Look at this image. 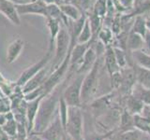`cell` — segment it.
I'll use <instances>...</instances> for the list:
<instances>
[{
  "label": "cell",
  "mask_w": 150,
  "mask_h": 140,
  "mask_svg": "<svg viewBox=\"0 0 150 140\" xmlns=\"http://www.w3.org/2000/svg\"><path fill=\"white\" fill-rule=\"evenodd\" d=\"M65 84L66 81H62L41 99L32 133H40L44 131L59 113V101L63 94Z\"/></svg>",
  "instance_id": "cell-1"
},
{
  "label": "cell",
  "mask_w": 150,
  "mask_h": 140,
  "mask_svg": "<svg viewBox=\"0 0 150 140\" xmlns=\"http://www.w3.org/2000/svg\"><path fill=\"white\" fill-rule=\"evenodd\" d=\"M65 132L72 140H83V111L82 107L69 106Z\"/></svg>",
  "instance_id": "cell-2"
},
{
  "label": "cell",
  "mask_w": 150,
  "mask_h": 140,
  "mask_svg": "<svg viewBox=\"0 0 150 140\" xmlns=\"http://www.w3.org/2000/svg\"><path fill=\"white\" fill-rule=\"evenodd\" d=\"M98 66L100 63L96 61L93 67L89 70L87 75L83 78L82 90H81V101L82 106L87 105L94 99L98 89Z\"/></svg>",
  "instance_id": "cell-3"
},
{
  "label": "cell",
  "mask_w": 150,
  "mask_h": 140,
  "mask_svg": "<svg viewBox=\"0 0 150 140\" xmlns=\"http://www.w3.org/2000/svg\"><path fill=\"white\" fill-rule=\"evenodd\" d=\"M70 51H71V48L69 49V52L63 62L54 70V72H52L49 76L47 77L46 80L44 81L43 85H42L44 90V95H47L48 93H50L56 86L59 85V84L63 81V78H65L66 74L68 73V70L69 68Z\"/></svg>",
  "instance_id": "cell-4"
},
{
  "label": "cell",
  "mask_w": 150,
  "mask_h": 140,
  "mask_svg": "<svg viewBox=\"0 0 150 140\" xmlns=\"http://www.w3.org/2000/svg\"><path fill=\"white\" fill-rule=\"evenodd\" d=\"M72 45L73 44L70 42V37L68 31L66 30V28L60 27L55 38V55L53 64H52V68L55 69L63 62Z\"/></svg>",
  "instance_id": "cell-5"
},
{
  "label": "cell",
  "mask_w": 150,
  "mask_h": 140,
  "mask_svg": "<svg viewBox=\"0 0 150 140\" xmlns=\"http://www.w3.org/2000/svg\"><path fill=\"white\" fill-rule=\"evenodd\" d=\"M83 78V74H79L67 87H65L62 96L69 106H83L81 101V90Z\"/></svg>",
  "instance_id": "cell-6"
},
{
  "label": "cell",
  "mask_w": 150,
  "mask_h": 140,
  "mask_svg": "<svg viewBox=\"0 0 150 140\" xmlns=\"http://www.w3.org/2000/svg\"><path fill=\"white\" fill-rule=\"evenodd\" d=\"M114 98L115 93H108L106 95L93 99L87 105H86L84 107L88 109L86 112H88L93 117L94 120H96L98 117L105 114L112 106V105H114Z\"/></svg>",
  "instance_id": "cell-7"
},
{
  "label": "cell",
  "mask_w": 150,
  "mask_h": 140,
  "mask_svg": "<svg viewBox=\"0 0 150 140\" xmlns=\"http://www.w3.org/2000/svg\"><path fill=\"white\" fill-rule=\"evenodd\" d=\"M51 55H52V52L48 50L47 53L39 61V62L35 63L33 65H31V66L26 68L25 71L21 74V76L19 77V78L17 79V81L15 83L16 85L23 87L32 77H34L38 72H40L41 69H43L46 66V64L50 62Z\"/></svg>",
  "instance_id": "cell-8"
},
{
  "label": "cell",
  "mask_w": 150,
  "mask_h": 140,
  "mask_svg": "<svg viewBox=\"0 0 150 140\" xmlns=\"http://www.w3.org/2000/svg\"><path fill=\"white\" fill-rule=\"evenodd\" d=\"M44 140H63L64 134H66L64 127L61 123L59 113L56 115L54 120L49 124L44 131L40 133H36Z\"/></svg>",
  "instance_id": "cell-9"
},
{
  "label": "cell",
  "mask_w": 150,
  "mask_h": 140,
  "mask_svg": "<svg viewBox=\"0 0 150 140\" xmlns=\"http://www.w3.org/2000/svg\"><path fill=\"white\" fill-rule=\"evenodd\" d=\"M122 76V82L121 86L118 89V91L124 95H129L132 91V88L134 87L137 78H136V73L135 70L131 68H127L122 70L121 72Z\"/></svg>",
  "instance_id": "cell-10"
},
{
  "label": "cell",
  "mask_w": 150,
  "mask_h": 140,
  "mask_svg": "<svg viewBox=\"0 0 150 140\" xmlns=\"http://www.w3.org/2000/svg\"><path fill=\"white\" fill-rule=\"evenodd\" d=\"M0 12L8 18L13 24H21V19L17 11L16 5L11 0H0Z\"/></svg>",
  "instance_id": "cell-11"
},
{
  "label": "cell",
  "mask_w": 150,
  "mask_h": 140,
  "mask_svg": "<svg viewBox=\"0 0 150 140\" xmlns=\"http://www.w3.org/2000/svg\"><path fill=\"white\" fill-rule=\"evenodd\" d=\"M17 11L19 15L25 14H39L45 17L46 16V4L40 0L26 5H16Z\"/></svg>",
  "instance_id": "cell-12"
},
{
  "label": "cell",
  "mask_w": 150,
  "mask_h": 140,
  "mask_svg": "<svg viewBox=\"0 0 150 140\" xmlns=\"http://www.w3.org/2000/svg\"><path fill=\"white\" fill-rule=\"evenodd\" d=\"M45 95H40L38 98L31 101H26V119H27V132L28 134H31L34 130V123L39 109V106L41 99Z\"/></svg>",
  "instance_id": "cell-13"
},
{
  "label": "cell",
  "mask_w": 150,
  "mask_h": 140,
  "mask_svg": "<svg viewBox=\"0 0 150 140\" xmlns=\"http://www.w3.org/2000/svg\"><path fill=\"white\" fill-rule=\"evenodd\" d=\"M48 76H49L48 68L45 66L43 69H41L40 72H38L34 77H32L22 87L23 94H25V93L29 92L33 90H35V89L39 88L40 86H41L42 84L44 83V81L46 80V78Z\"/></svg>",
  "instance_id": "cell-14"
},
{
  "label": "cell",
  "mask_w": 150,
  "mask_h": 140,
  "mask_svg": "<svg viewBox=\"0 0 150 140\" xmlns=\"http://www.w3.org/2000/svg\"><path fill=\"white\" fill-rule=\"evenodd\" d=\"M25 47V41L22 38L18 37V38L14 39L11 44L8 45L7 50V62L8 64H11L15 62V60L19 57L21 54L22 50Z\"/></svg>",
  "instance_id": "cell-15"
},
{
  "label": "cell",
  "mask_w": 150,
  "mask_h": 140,
  "mask_svg": "<svg viewBox=\"0 0 150 140\" xmlns=\"http://www.w3.org/2000/svg\"><path fill=\"white\" fill-rule=\"evenodd\" d=\"M144 107V104L140 99H138L137 97L133 96L132 94H129L126 97L124 108L128 110L130 114L132 115L142 114Z\"/></svg>",
  "instance_id": "cell-16"
},
{
  "label": "cell",
  "mask_w": 150,
  "mask_h": 140,
  "mask_svg": "<svg viewBox=\"0 0 150 140\" xmlns=\"http://www.w3.org/2000/svg\"><path fill=\"white\" fill-rule=\"evenodd\" d=\"M95 63H96V54L92 49H89L86 50V52L84 53L81 65H80L79 68L77 69V73L83 74L86 72H88L89 70L93 67V65Z\"/></svg>",
  "instance_id": "cell-17"
},
{
  "label": "cell",
  "mask_w": 150,
  "mask_h": 140,
  "mask_svg": "<svg viewBox=\"0 0 150 140\" xmlns=\"http://www.w3.org/2000/svg\"><path fill=\"white\" fill-rule=\"evenodd\" d=\"M59 21L55 20V19H51L47 18V27L49 28V33H50V38H49V51H53L54 45H55V38L57 36L59 29H60V24Z\"/></svg>",
  "instance_id": "cell-18"
},
{
  "label": "cell",
  "mask_w": 150,
  "mask_h": 140,
  "mask_svg": "<svg viewBox=\"0 0 150 140\" xmlns=\"http://www.w3.org/2000/svg\"><path fill=\"white\" fill-rule=\"evenodd\" d=\"M130 94L137 97L144 105L150 106V89L143 86L142 84H140L138 82L135 83Z\"/></svg>",
  "instance_id": "cell-19"
},
{
  "label": "cell",
  "mask_w": 150,
  "mask_h": 140,
  "mask_svg": "<svg viewBox=\"0 0 150 140\" xmlns=\"http://www.w3.org/2000/svg\"><path fill=\"white\" fill-rule=\"evenodd\" d=\"M86 50H87V45L86 43L78 44L77 46H75L71 50V51H70L69 66H73L74 64H81Z\"/></svg>",
  "instance_id": "cell-20"
},
{
  "label": "cell",
  "mask_w": 150,
  "mask_h": 140,
  "mask_svg": "<svg viewBox=\"0 0 150 140\" xmlns=\"http://www.w3.org/2000/svg\"><path fill=\"white\" fill-rule=\"evenodd\" d=\"M6 117H7V121L1 126V127L5 131V133L9 136V138L12 139L16 136V134H17V123H16L15 119H14V115L11 110L7 112Z\"/></svg>",
  "instance_id": "cell-21"
},
{
  "label": "cell",
  "mask_w": 150,
  "mask_h": 140,
  "mask_svg": "<svg viewBox=\"0 0 150 140\" xmlns=\"http://www.w3.org/2000/svg\"><path fill=\"white\" fill-rule=\"evenodd\" d=\"M134 118L133 115L130 114L126 108H123L120 118V123L118 126V133L125 132L131 129H134Z\"/></svg>",
  "instance_id": "cell-22"
},
{
  "label": "cell",
  "mask_w": 150,
  "mask_h": 140,
  "mask_svg": "<svg viewBox=\"0 0 150 140\" xmlns=\"http://www.w3.org/2000/svg\"><path fill=\"white\" fill-rule=\"evenodd\" d=\"M116 132H118V130L111 131L108 133H100L98 132L96 129H94L93 131L90 132H83V140H106L108 138H110L112 134H115Z\"/></svg>",
  "instance_id": "cell-23"
},
{
  "label": "cell",
  "mask_w": 150,
  "mask_h": 140,
  "mask_svg": "<svg viewBox=\"0 0 150 140\" xmlns=\"http://www.w3.org/2000/svg\"><path fill=\"white\" fill-rule=\"evenodd\" d=\"M59 8L66 17H69L74 21H77L78 19L81 18V13H80L78 8L72 4H62L60 5Z\"/></svg>",
  "instance_id": "cell-24"
},
{
  "label": "cell",
  "mask_w": 150,
  "mask_h": 140,
  "mask_svg": "<svg viewBox=\"0 0 150 140\" xmlns=\"http://www.w3.org/2000/svg\"><path fill=\"white\" fill-rule=\"evenodd\" d=\"M136 78L137 82L142 84L143 86L150 89V70L144 68L142 66H138L135 70Z\"/></svg>",
  "instance_id": "cell-25"
},
{
  "label": "cell",
  "mask_w": 150,
  "mask_h": 140,
  "mask_svg": "<svg viewBox=\"0 0 150 140\" xmlns=\"http://www.w3.org/2000/svg\"><path fill=\"white\" fill-rule=\"evenodd\" d=\"M105 63L107 70L109 71L110 75L114 74L118 71V64L115 58V54L112 49H108L106 56H105Z\"/></svg>",
  "instance_id": "cell-26"
},
{
  "label": "cell",
  "mask_w": 150,
  "mask_h": 140,
  "mask_svg": "<svg viewBox=\"0 0 150 140\" xmlns=\"http://www.w3.org/2000/svg\"><path fill=\"white\" fill-rule=\"evenodd\" d=\"M117 138L118 140H141L144 132L140 131L137 128L131 129L125 132L118 133L117 132Z\"/></svg>",
  "instance_id": "cell-27"
},
{
  "label": "cell",
  "mask_w": 150,
  "mask_h": 140,
  "mask_svg": "<svg viewBox=\"0 0 150 140\" xmlns=\"http://www.w3.org/2000/svg\"><path fill=\"white\" fill-rule=\"evenodd\" d=\"M91 37V29H90V23L88 21L86 20L84 22L83 27L81 31V33L79 34L77 40L79 44H83V43H86V42L90 39Z\"/></svg>",
  "instance_id": "cell-28"
},
{
  "label": "cell",
  "mask_w": 150,
  "mask_h": 140,
  "mask_svg": "<svg viewBox=\"0 0 150 140\" xmlns=\"http://www.w3.org/2000/svg\"><path fill=\"white\" fill-rule=\"evenodd\" d=\"M68 109H69V106L64 100L63 96H61L59 101V117L64 127V130L66 128V124H67V120H68Z\"/></svg>",
  "instance_id": "cell-29"
},
{
  "label": "cell",
  "mask_w": 150,
  "mask_h": 140,
  "mask_svg": "<svg viewBox=\"0 0 150 140\" xmlns=\"http://www.w3.org/2000/svg\"><path fill=\"white\" fill-rule=\"evenodd\" d=\"M134 56L141 66L150 70V56L149 55L143 53V52H139V51H136V52H134Z\"/></svg>",
  "instance_id": "cell-30"
},
{
  "label": "cell",
  "mask_w": 150,
  "mask_h": 140,
  "mask_svg": "<svg viewBox=\"0 0 150 140\" xmlns=\"http://www.w3.org/2000/svg\"><path fill=\"white\" fill-rule=\"evenodd\" d=\"M142 44H143V40L138 34L132 33V34L129 36V49L136 50V49L140 48V47L142 46Z\"/></svg>",
  "instance_id": "cell-31"
},
{
  "label": "cell",
  "mask_w": 150,
  "mask_h": 140,
  "mask_svg": "<svg viewBox=\"0 0 150 140\" xmlns=\"http://www.w3.org/2000/svg\"><path fill=\"white\" fill-rule=\"evenodd\" d=\"M121 82H122L121 72L117 71V72L111 75V84H112V87L114 88L115 90H118L120 88Z\"/></svg>",
  "instance_id": "cell-32"
},
{
  "label": "cell",
  "mask_w": 150,
  "mask_h": 140,
  "mask_svg": "<svg viewBox=\"0 0 150 140\" xmlns=\"http://www.w3.org/2000/svg\"><path fill=\"white\" fill-rule=\"evenodd\" d=\"M144 22L143 21L142 18H137V20H136V22L134 24V32L136 34H140V35H144L145 33V28H144Z\"/></svg>",
  "instance_id": "cell-33"
},
{
  "label": "cell",
  "mask_w": 150,
  "mask_h": 140,
  "mask_svg": "<svg viewBox=\"0 0 150 140\" xmlns=\"http://www.w3.org/2000/svg\"><path fill=\"white\" fill-rule=\"evenodd\" d=\"M11 111V103H9L8 98L2 100L0 102V114L1 113H7V112Z\"/></svg>",
  "instance_id": "cell-34"
},
{
  "label": "cell",
  "mask_w": 150,
  "mask_h": 140,
  "mask_svg": "<svg viewBox=\"0 0 150 140\" xmlns=\"http://www.w3.org/2000/svg\"><path fill=\"white\" fill-rule=\"evenodd\" d=\"M116 52H115V58H116V61H117V64H118L119 66H125L126 64V58H125V55L124 53L122 52V51L116 50H115Z\"/></svg>",
  "instance_id": "cell-35"
},
{
  "label": "cell",
  "mask_w": 150,
  "mask_h": 140,
  "mask_svg": "<svg viewBox=\"0 0 150 140\" xmlns=\"http://www.w3.org/2000/svg\"><path fill=\"white\" fill-rule=\"evenodd\" d=\"M105 12V3L103 0H100L96 6V14L97 15H102Z\"/></svg>",
  "instance_id": "cell-36"
},
{
  "label": "cell",
  "mask_w": 150,
  "mask_h": 140,
  "mask_svg": "<svg viewBox=\"0 0 150 140\" xmlns=\"http://www.w3.org/2000/svg\"><path fill=\"white\" fill-rule=\"evenodd\" d=\"M11 1L15 5H26V4L36 2L38 0H11Z\"/></svg>",
  "instance_id": "cell-37"
},
{
  "label": "cell",
  "mask_w": 150,
  "mask_h": 140,
  "mask_svg": "<svg viewBox=\"0 0 150 140\" xmlns=\"http://www.w3.org/2000/svg\"><path fill=\"white\" fill-rule=\"evenodd\" d=\"M0 140H11L9 136L5 133V131L2 129L1 126H0Z\"/></svg>",
  "instance_id": "cell-38"
},
{
  "label": "cell",
  "mask_w": 150,
  "mask_h": 140,
  "mask_svg": "<svg viewBox=\"0 0 150 140\" xmlns=\"http://www.w3.org/2000/svg\"><path fill=\"white\" fill-rule=\"evenodd\" d=\"M28 139L29 140H44L43 138H41L38 134L36 133H31L28 134Z\"/></svg>",
  "instance_id": "cell-39"
},
{
  "label": "cell",
  "mask_w": 150,
  "mask_h": 140,
  "mask_svg": "<svg viewBox=\"0 0 150 140\" xmlns=\"http://www.w3.org/2000/svg\"><path fill=\"white\" fill-rule=\"evenodd\" d=\"M80 3H81L82 7L84 8V9H87L88 7H89V4H90V0H79Z\"/></svg>",
  "instance_id": "cell-40"
},
{
  "label": "cell",
  "mask_w": 150,
  "mask_h": 140,
  "mask_svg": "<svg viewBox=\"0 0 150 140\" xmlns=\"http://www.w3.org/2000/svg\"><path fill=\"white\" fill-rule=\"evenodd\" d=\"M43 3H45L46 5H49V4H54L55 3L56 4V0H40Z\"/></svg>",
  "instance_id": "cell-41"
},
{
  "label": "cell",
  "mask_w": 150,
  "mask_h": 140,
  "mask_svg": "<svg viewBox=\"0 0 150 140\" xmlns=\"http://www.w3.org/2000/svg\"><path fill=\"white\" fill-rule=\"evenodd\" d=\"M146 44H147V48L150 51V33L146 35Z\"/></svg>",
  "instance_id": "cell-42"
},
{
  "label": "cell",
  "mask_w": 150,
  "mask_h": 140,
  "mask_svg": "<svg viewBox=\"0 0 150 140\" xmlns=\"http://www.w3.org/2000/svg\"><path fill=\"white\" fill-rule=\"evenodd\" d=\"M117 133V132H116ZM112 134V136L110 137V140H118V138H117V134Z\"/></svg>",
  "instance_id": "cell-43"
},
{
  "label": "cell",
  "mask_w": 150,
  "mask_h": 140,
  "mask_svg": "<svg viewBox=\"0 0 150 140\" xmlns=\"http://www.w3.org/2000/svg\"><path fill=\"white\" fill-rule=\"evenodd\" d=\"M11 140H15V139H11ZM25 140H29V139H28V137H27V138H25Z\"/></svg>",
  "instance_id": "cell-44"
},
{
  "label": "cell",
  "mask_w": 150,
  "mask_h": 140,
  "mask_svg": "<svg viewBox=\"0 0 150 140\" xmlns=\"http://www.w3.org/2000/svg\"><path fill=\"white\" fill-rule=\"evenodd\" d=\"M106 140H110V138H108V139H106Z\"/></svg>",
  "instance_id": "cell-45"
}]
</instances>
